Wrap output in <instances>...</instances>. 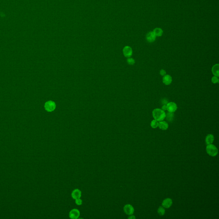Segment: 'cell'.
Masks as SVG:
<instances>
[{
  "instance_id": "6da1fadb",
  "label": "cell",
  "mask_w": 219,
  "mask_h": 219,
  "mask_svg": "<svg viewBox=\"0 0 219 219\" xmlns=\"http://www.w3.org/2000/svg\"><path fill=\"white\" fill-rule=\"evenodd\" d=\"M152 116L155 119L160 122L164 120L166 118V114L161 109L156 108L152 111Z\"/></svg>"
},
{
  "instance_id": "7a4b0ae2",
  "label": "cell",
  "mask_w": 219,
  "mask_h": 219,
  "mask_svg": "<svg viewBox=\"0 0 219 219\" xmlns=\"http://www.w3.org/2000/svg\"><path fill=\"white\" fill-rule=\"evenodd\" d=\"M207 153L211 156H216L218 154V149L214 145L212 144L208 145L206 147Z\"/></svg>"
},
{
  "instance_id": "3957f363",
  "label": "cell",
  "mask_w": 219,
  "mask_h": 219,
  "mask_svg": "<svg viewBox=\"0 0 219 219\" xmlns=\"http://www.w3.org/2000/svg\"><path fill=\"white\" fill-rule=\"evenodd\" d=\"M178 108V106L176 103L173 102H170L167 104V110L169 112L174 113L176 111Z\"/></svg>"
},
{
  "instance_id": "277c9868",
  "label": "cell",
  "mask_w": 219,
  "mask_h": 219,
  "mask_svg": "<svg viewBox=\"0 0 219 219\" xmlns=\"http://www.w3.org/2000/svg\"><path fill=\"white\" fill-rule=\"evenodd\" d=\"M45 107L47 111L48 112H51L54 111L55 109L56 104L54 102L51 101H50L46 102L45 105Z\"/></svg>"
},
{
  "instance_id": "5b68a950",
  "label": "cell",
  "mask_w": 219,
  "mask_h": 219,
  "mask_svg": "<svg viewBox=\"0 0 219 219\" xmlns=\"http://www.w3.org/2000/svg\"><path fill=\"white\" fill-rule=\"evenodd\" d=\"M124 211L127 215H131L134 214V207L130 204H126L124 207Z\"/></svg>"
},
{
  "instance_id": "8992f818",
  "label": "cell",
  "mask_w": 219,
  "mask_h": 219,
  "mask_svg": "<svg viewBox=\"0 0 219 219\" xmlns=\"http://www.w3.org/2000/svg\"><path fill=\"white\" fill-rule=\"evenodd\" d=\"M123 52L126 58H130L132 55V49L131 47L128 46H126L124 48Z\"/></svg>"
},
{
  "instance_id": "52a82bcc",
  "label": "cell",
  "mask_w": 219,
  "mask_h": 219,
  "mask_svg": "<svg viewBox=\"0 0 219 219\" xmlns=\"http://www.w3.org/2000/svg\"><path fill=\"white\" fill-rule=\"evenodd\" d=\"M80 215V213L79 210L77 209H73L70 211V217L71 219H76L79 217Z\"/></svg>"
},
{
  "instance_id": "ba28073f",
  "label": "cell",
  "mask_w": 219,
  "mask_h": 219,
  "mask_svg": "<svg viewBox=\"0 0 219 219\" xmlns=\"http://www.w3.org/2000/svg\"><path fill=\"white\" fill-rule=\"evenodd\" d=\"M172 78L170 75H166L163 76V82L166 85H169L172 82Z\"/></svg>"
},
{
  "instance_id": "9c48e42d",
  "label": "cell",
  "mask_w": 219,
  "mask_h": 219,
  "mask_svg": "<svg viewBox=\"0 0 219 219\" xmlns=\"http://www.w3.org/2000/svg\"><path fill=\"white\" fill-rule=\"evenodd\" d=\"M156 37V36H155L153 31L149 32L146 36V39L149 43H152L155 41Z\"/></svg>"
},
{
  "instance_id": "30bf717a",
  "label": "cell",
  "mask_w": 219,
  "mask_h": 219,
  "mask_svg": "<svg viewBox=\"0 0 219 219\" xmlns=\"http://www.w3.org/2000/svg\"><path fill=\"white\" fill-rule=\"evenodd\" d=\"M172 201L170 198H167L163 201L162 206L166 209H168L172 205Z\"/></svg>"
},
{
  "instance_id": "8fae6325",
  "label": "cell",
  "mask_w": 219,
  "mask_h": 219,
  "mask_svg": "<svg viewBox=\"0 0 219 219\" xmlns=\"http://www.w3.org/2000/svg\"><path fill=\"white\" fill-rule=\"evenodd\" d=\"M81 196V192L80 190L76 189L74 190L72 193V196L74 199H76L80 198Z\"/></svg>"
},
{
  "instance_id": "7c38bea8",
  "label": "cell",
  "mask_w": 219,
  "mask_h": 219,
  "mask_svg": "<svg viewBox=\"0 0 219 219\" xmlns=\"http://www.w3.org/2000/svg\"><path fill=\"white\" fill-rule=\"evenodd\" d=\"M158 127L160 129L162 130H166L168 128V124L167 122L164 121H161L159 122Z\"/></svg>"
},
{
  "instance_id": "4fadbf2b",
  "label": "cell",
  "mask_w": 219,
  "mask_h": 219,
  "mask_svg": "<svg viewBox=\"0 0 219 219\" xmlns=\"http://www.w3.org/2000/svg\"><path fill=\"white\" fill-rule=\"evenodd\" d=\"M219 64H216L213 66L212 68V72L214 76L216 77L219 76Z\"/></svg>"
},
{
  "instance_id": "5bb4252c",
  "label": "cell",
  "mask_w": 219,
  "mask_h": 219,
  "mask_svg": "<svg viewBox=\"0 0 219 219\" xmlns=\"http://www.w3.org/2000/svg\"><path fill=\"white\" fill-rule=\"evenodd\" d=\"M214 135L212 134H209L206 137V143L207 145L212 144L214 142Z\"/></svg>"
},
{
  "instance_id": "9a60e30c",
  "label": "cell",
  "mask_w": 219,
  "mask_h": 219,
  "mask_svg": "<svg viewBox=\"0 0 219 219\" xmlns=\"http://www.w3.org/2000/svg\"><path fill=\"white\" fill-rule=\"evenodd\" d=\"M153 32L156 36H161L163 33V30L160 28H155Z\"/></svg>"
},
{
  "instance_id": "2e32d148",
  "label": "cell",
  "mask_w": 219,
  "mask_h": 219,
  "mask_svg": "<svg viewBox=\"0 0 219 219\" xmlns=\"http://www.w3.org/2000/svg\"><path fill=\"white\" fill-rule=\"evenodd\" d=\"M159 122L157 120L154 119L151 122V126L153 128H156L158 127Z\"/></svg>"
},
{
  "instance_id": "e0dca14e",
  "label": "cell",
  "mask_w": 219,
  "mask_h": 219,
  "mask_svg": "<svg viewBox=\"0 0 219 219\" xmlns=\"http://www.w3.org/2000/svg\"><path fill=\"white\" fill-rule=\"evenodd\" d=\"M167 116L166 115V117L167 118V120H168L169 121L171 122L172 121L173 118L174 114L173 113L169 112L167 114Z\"/></svg>"
},
{
  "instance_id": "ac0fdd59",
  "label": "cell",
  "mask_w": 219,
  "mask_h": 219,
  "mask_svg": "<svg viewBox=\"0 0 219 219\" xmlns=\"http://www.w3.org/2000/svg\"><path fill=\"white\" fill-rule=\"evenodd\" d=\"M158 212L159 215L160 216H163L164 215L165 213V210L164 208L162 207H159L158 210Z\"/></svg>"
},
{
  "instance_id": "d6986e66",
  "label": "cell",
  "mask_w": 219,
  "mask_h": 219,
  "mask_svg": "<svg viewBox=\"0 0 219 219\" xmlns=\"http://www.w3.org/2000/svg\"><path fill=\"white\" fill-rule=\"evenodd\" d=\"M219 81L218 77H216V76H214L211 78V82L213 84H216V83H219Z\"/></svg>"
},
{
  "instance_id": "ffe728a7",
  "label": "cell",
  "mask_w": 219,
  "mask_h": 219,
  "mask_svg": "<svg viewBox=\"0 0 219 219\" xmlns=\"http://www.w3.org/2000/svg\"><path fill=\"white\" fill-rule=\"evenodd\" d=\"M127 62L128 63V64L131 65H133L135 63V60L133 58H129L127 60Z\"/></svg>"
},
{
  "instance_id": "44dd1931",
  "label": "cell",
  "mask_w": 219,
  "mask_h": 219,
  "mask_svg": "<svg viewBox=\"0 0 219 219\" xmlns=\"http://www.w3.org/2000/svg\"><path fill=\"white\" fill-rule=\"evenodd\" d=\"M75 203L76 204H78V206H80L82 204V201L81 199H80V198L77 199H75Z\"/></svg>"
},
{
  "instance_id": "7402d4cb",
  "label": "cell",
  "mask_w": 219,
  "mask_h": 219,
  "mask_svg": "<svg viewBox=\"0 0 219 219\" xmlns=\"http://www.w3.org/2000/svg\"><path fill=\"white\" fill-rule=\"evenodd\" d=\"M160 75L162 76H164L165 75L167 74L166 71L164 70H161L160 71Z\"/></svg>"
},
{
  "instance_id": "603a6c76",
  "label": "cell",
  "mask_w": 219,
  "mask_h": 219,
  "mask_svg": "<svg viewBox=\"0 0 219 219\" xmlns=\"http://www.w3.org/2000/svg\"><path fill=\"white\" fill-rule=\"evenodd\" d=\"M161 109L163 111H167V105H163L162 106V107Z\"/></svg>"
},
{
  "instance_id": "cb8c5ba5",
  "label": "cell",
  "mask_w": 219,
  "mask_h": 219,
  "mask_svg": "<svg viewBox=\"0 0 219 219\" xmlns=\"http://www.w3.org/2000/svg\"><path fill=\"white\" fill-rule=\"evenodd\" d=\"M129 218H130V219H131V218H135V217L134 216H130Z\"/></svg>"
}]
</instances>
